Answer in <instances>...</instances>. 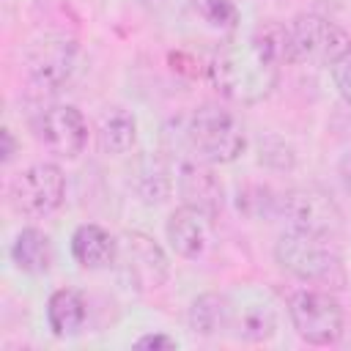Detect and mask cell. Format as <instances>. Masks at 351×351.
I'll use <instances>...</instances> for the list:
<instances>
[{
  "mask_svg": "<svg viewBox=\"0 0 351 351\" xmlns=\"http://www.w3.org/2000/svg\"><path fill=\"white\" fill-rule=\"evenodd\" d=\"M293 329L313 346L337 343L343 335V307L326 291H299L288 302Z\"/></svg>",
  "mask_w": 351,
  "mask_h": 351,
  "instance_id": "obj_6",
  "label": "cell"
},
{
  "mask_svg": "<svg viewBox=\"0 0 351 351\" xmlns=\"http://www.w3.org/2000/svg\"><path fill=\"white\" fill-rule=\"evenodd\" d=\"M134 348H176V340L167 335H143Z\"/></svg>",
  "mask_w": 351,
  "mask_h": 351,
  "instance_id": "obj_22",
  "label": "cell"
},
{
  "mask_svg": "<svg viewBox=\"0 0 351 351\" xmlns=\"http://www.w3.org/2000/svg\"><path fill=\"white\" fill-rule=\"evenodd\" d=\"M137 176H143V178H137V189H140L143 200H148V203H159V200L167 197V192H170V181H167V173H165V167H162L159 159L145 156V159L140 162Z\"/></svg>",
  "mask_w": 351,
  "mask_h": 351,
  "instance_id": "obj_19",
  "label": "cell"
},
{
  "mask_svg": "<svg viewBox=\"0 0 351 351\" xmlns=\"http://www.w3.org/2000/svg\"><path fill=\"white\" fill-rule=\"evenodd\" d=\"M332 80H335L337 93L351 104V52L343 55L337 63H332Z\"/></svg>",
  "mask_w": 351,
  "mask_h": 351,
  "instance_id": "obj_21",
  "label": "cell"
},
{
  "mask_svg": "<svg viewBox=\"0 0 351 351\" xmlns=\"http://www.w3.org/2000/svg\"><path fill=\"white\" fill-rule=\"evenodd\" d=\"M337 170H340V178H343V186L351 192V148L340 156V165H337Z\"/></svg>",
  "mask_w": 351,
  "mask_h": 351,
  "instance_id": "obj_23",
  "label": "cell"
},
{
  "mask_svg": "<svg viewBox=\"0 0 351 351\" xmlns=\"http://www.w3.org/2000/svg\"><path fill=\"white\" fill-rule=\"evenodd\" d=\"M244 145L247 137L239 118L219 104H203L189 112L181 121V132L176 134V148L206 165L233 162L244 151Z\"/></svg>",
  "mask_w": 351,
  "mask_h": 351,
  "instance_id": "obj_2",
  "label": "cell"
},
{
  "mask_svg": "<svg viewBox=\"0 0 351 351\" xmlns=\"http://www.w3.org/2000/svg\"><path fill=\"white\" fill-rule=\"evenodd\" d=\"M74 63H77V44L71 38H47L36 44V49L30 52L27 74L38 90H58L63 82H69Z\"/></svg>",
  "mask_w": 351,
  "mask_h": 351,
  "instance_id": "obj_9",
  "label": "cell"
},
{
  "mask_svg": "<svg viewBox=\"0 0 351 351\" xmlns=\"http://www.w3.org/2000/svg\"><path fill=\"white\" fill-rule=\"evenodd\" d=\"M230 329H236V335L250 343L269 340L277 329L274 304L266 299H247L244 304H236L230 299Z\"/></svg>",
  "mask_w": 351,
  "mask_h": 351,
  "instance_id": "obj_13",
  "label": "cell"
},
{
  "mask_svg": "<svg viewBox=\"0 0 351 351\" xmlns=\"http://www.w3.org/2000/svg\"><path fill=\"white\" fill-rule=\"evenodd\" d=\"M274 258L288 274L310 282H326L335 271H340V255L332 247V239L302 228H288L285 233H280Z\"/></svg>",
  "mask_w": 351,
  "mask_h": 351,
  "instance_id": "obj_4",
  "label": "cell"
},
{
  "mask_svg": "<svg viewBox=\"0 0 351 351\" xmlns=\"http://www.w3.org/2000/svg\"><path fill=\"white\" fill-rule=\"evenodd\" d=\"M96 137H99V148L104 154H126V151H132V145L137 140V121L132 112L112 107L110 112L101 115Z\"/></svg>",
  "mask_w": 351,
  "mask_h": 351,
  "instance_id": "obj_17",
  "label": "cell"
},
{
  "mask_svg": "<svg viewBox=\"0 0 351 351\" xmlns=\"http://www.w3.org/2000/svg\"><path fill=\"white\" fill-rule=\"evenodd\" d=\"M214 217L192 208V206H181L178 211L170 214L167 219V241L170 247L189 261H200L208 255L211 244H214Z\"/></svg>",
  "mask_w": 351,
  "mask_h": 351,
  "instance_id": "obj_10",
  "label": "cell"
},
{
  "mask_svg": "<svg viewBox=\"0 0 351 351\" xmlns=\"http://www.w3.org/2000/svg\"><path fill=\"white\" fill-rule=\"evenodd\" d=\"M189 326L197 335H219L222 329H230V296L222 293H203L189 307Z\"/></svg>",
  "mask_w": 351,
  "mask_h": 351,
  "instance_id": "obj_18",
  "label": "cell"
},
{
  "mask_svg": "<svg viewBox=\"0 0 351 351\" xmlns=\"http://www.w3.org/2000/svg\"><path fill=\"white\" fill-rule=\"evenodd\" d=\"M41 145L58 159H77L88 143V123L74 104H52L36 123Z\"/></svg>",
  "mask_w": 351,
  "mask_h": 351,
  "instance_id": "obj_8",
  "label": "cell"
},
{
  "mask_svg": "<svg viewBox=\"0 0 351 351\" xmlns=\"http://www.w3.org/2000/svg\"><path fill=\"white\" fill-rule=\"evenodd\" d=\"M71 255L82 269H104L118 261V241L99 225H80L71 236Z\"/></svg>",
  "mask_w": 351,
  "mask_h": 351,
  "instance_id": "obj_14",
  "label": "cell"
},
{
  "mask_svg": "<svg viewBox=\"0 0 351 351\" xmlns=\"http://www.w3.org/2000/svg\"><path fill=\"white\" fill-rule=\"evenodd\" d=\"M282 55L271 33L228 38L211 58L208 74L214 88L236 104L263 101L280 80Z\"/></svg>",
  "mask_w": 351,
  "mask_h": 351,
  "instance_id": "obj_1",
  "label": "cell"
},
{
  "mask_svg": "<svg viewBox=\"0 0 351 351\" xmlns=\"http://www.w3.org/2000/svg\"><path fill=\"white\" fill-rule=\"evenodd\" d=\"M47 321H49V329L52 335L58 337H69V335H77L85 324V302L77 291L71 288H60L49 296L47 302Z\"/></svg>",
  "mask_w": 351,
  "mask_h": 351,
  "instance_id": "obj_16",
  "label": "cell"
},
{
  "mask_svg": "<svg viewBox=\"0 0 351 351\" xmlns=\"http://www.w3.org/2000/svg\"><path fill=\"white\" fill-rule=\"evenodd\" d=\"M14 156V137H11V129H3V162H11Z\"/></svg>",
  "mask_w": 351,
  "mask_h": 351,
  "instance_id": "obj_24",
  "label": "cell"
},
{
  "mask_svg": "<svg viewBox=\"0 0 351 351\" xmlns=\"http://www.w3.org/2000/svg\"><path fill=\"white\" fill-rule=\"evenodd\" d=\"M192 5L214 27H236L239 25V8L233 0H192Z\"/></svg>",
  "mask_w": 351,
  "mask_h": 351,
  "instance_id": "obj_20",
  "label": "cell"
},
{
  "mask_svg": "<svg viewBox=\"0 0 351 351\" xmlns=\"http://www.w3.org/2000/svg\"><path fill=\"white\" fill-rule=\"evenodd\" d=\"M118 258H123L129 277H134L140 285L156 288L167 280V261L162 250L143 233H126L123 241H118Z\"/></svg>",
  "mask_w": 351,
  "mask_h": 351,
  "instance_id": "obj_11",
  "label": "cell"
},
{
  "mask_svg": "<svg viewBox=\"0 0 351 351\" xmlns=\"http://www.w3.org/2000/svg\"><path fill=\"white\" fill-rule=\"evenodd\" d=\"M285 219L291 222V228H302L326 239H335L343 230V211L340 206L332 200L329 192L318 189V186H296L288 189L282 195L280 203Z\"/></svg>",
  "mask_w": 351,
  "mask_h": 351,
  "instance_id": "obj_7",
  "label": "cell"
},
{
  "mask_svg": "<svg viewBox=\"0 0 351 351\" xmlns=\"http://www.w3.org/2000/svg\"><path fill=\"white\" fill-rule=\"evenodd\" d=\"M282 60L332 66L351 52V36L321 14H299L271 33Z\"/></svg>",
  "mask_w": 351,
  "mask_h": 351,
  "instance_id": "obj_3",
  "label": "cell"
},
{
  "mask_svg": "<svg viewBox=\"0 0 351 351\" xmlns=\"http://www.w3.org/2000/svg\"><path fill=\"white\" fill-rule=\"evenodd\" d=\"M178 192L184 197V206L200 208L211 217L219 214L222 208V184L214 176V170L206 162L189 159L178 170Z\"/></svg>",
  "mask_w": 351,
  "mask_h": 351,
  "instance_id": "obj_12",
  "label": "cell"
},
{
  "mask_svg": "<svg viewBox=\"0 0 351 351\" xmlns=\"http://www.w3.org/2000/svg\"><path fill=\"white\" fill-rule=\"evenodd\" d=\"M11 258H14V263L22 271H27V274H44V271H49V266L55 261V250H52V241H49V236L44 230L25 228L14 239Z\"/></svg>",
  "mask_w": 351,
  "mask_h": 351,
  "instance_id": "obj_15",
  "label": "cell"
},
{
  "mask_svg": "<svg viewBox=\"0 0 351 351\" xmlns=\"http://www.w3.org/2000/svg\"><path fill=\"white\" fill-rule=\"evenodd\" d=\"M66 195V176L52 162H38L22 170L8 189V200L16 214L22 217H47L52 214Z\"/></svg>",
  "mask_w": 351,
  "mask_h": 351,
  "instance_id": "obj_5",
  "label": "cell"
}]
</instances>
